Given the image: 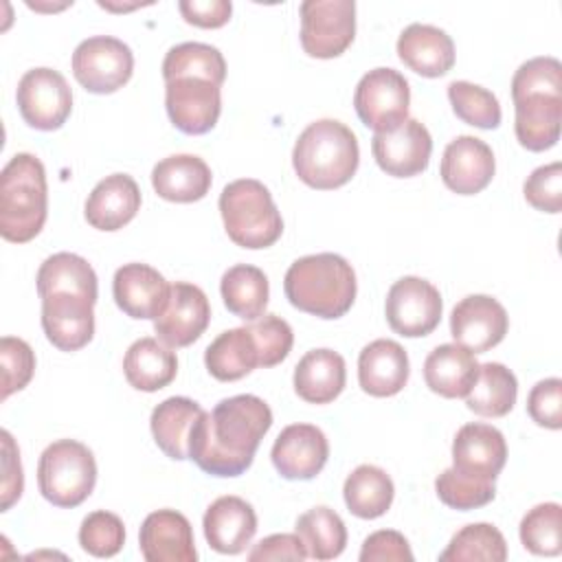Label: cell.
<instances>
[{
  "label": "cell",
  "mask_w": 562,
  "mask_h": 562,
  "mask_svg": "<svg viewBox=\"0 0 562 562\" xmlns=\"http://www.w3.org/2000/svg\"><path fill=\"white\" fill-rule=\"evenodd\" d=\"M272 426L270 406L250 393L233 395L202 413L189 435V459L206 474H244Z\"/></svg>",
  "instance_id": "6da1fadb"
},
{
  "label": "cell",
  "mask_w": 562,
  "mask_h": 562,
  "mask_svg": "<svg viewBox=\"0 0 562 562\" xmlns=\"http://www.w3.org/2000/svg\"><path fill=\"white\" fill-rule=\"evenodd\" d=\"M514 132L529 151L551 149L562 123V64L555 57H533L512 77Z\"/></svg>",
  "instance_id": "7a4b0ae2"
},
{
  "label": "cell",
  "mask_w": 562,
  "mask_h": 562,
  "mask_svg": "<svg viewBox=\"0 0 562 562\" xmlns=\"http://www.w3.org/2000/svg\"><path fill=\"white\" fill-rule=\"evenodd\" d=\"M283 290L296 310L331 321L351 310L358 283L345 257L318 252L301 257L288 268Z\"/></svg>",
  "instance_id": "3957f363"
},
{
  "label": "cell",
  "mask_w": 562,
  "mask_h": 562,
  "mask_svg": "<svg viewBox=\"0 0 562 562\" xmlns=\"http://www.w3.org/2000/svg\"><path fill=\"white\" fill-rule=\"evenodd\" d=\"M360 162L356 134L336 119L310 123L296 138L292 165L301 182L312 189L329 191L347 184Z\"/></svg>",
  "instance_id": "277c9868"
},
{
  "label": "cell",
  "mask_w": 562,
  "mask_h": 562,
  "mask_svg": "<svg viewBox=\"0 0 562 562\" xmlns=\"http://www.w3.org/2000/svg\"><path fill=\"white\" fill-rule=\"evenodd\" d=\"M48 213L46 171L37 156L20 151L0 173V235L26 244L44 228Z\"/></svg>",
  "instance_id": "5b68a950"
},
{
  "label": "cell",
  "mask_w": 562,
  "mask_h": 562,
  "mask_svg": "<svg viewBox=\"0 0 562 562\" xmlns=\"http://www.w3.org/2000/svg\"><path fill=\"white\" fill-rule=\"evenodd\" d=\"M220 213L233 244L259 250L272 246L283 233L281 213L263 182L239 178L220 193Z\"/></svg>",
  "instance_id": "8992f818"
},
{
  "label": "cell",
  "mask_w": 562,
  "mask_h": 562,
  "mask_svg": "<svg viewBox=\"0 0 562 562\" xmlns=\"http://www.w3.org/2000/svg\"><path fill=\"white\" fill-rule=\"evenodd\" d=\"M97 461L88 446L75 439H59L44 448L37 463L42 496L55 507H77L94 490Z\"/></svg>",
  "instance_id": "52a82bcc"
},
{
  "label": "cell",
  "mask_w": 562,
  "mask_h": 562,
  "mask_svg": "<svg viewBox=\"0 0 562 562\" xmlns=\"http://www.w3.org/2000/svg\"><path fill=\"white\" fill-rule=\"evenodd\" d=\"M301 11V46L310 57L342 55L356 37L353 0H305Z\"/></svg>",
  "instance_id": "ba28073f"
},
{
  "label": "cell",
  "mask_w": 562,
  "mask_h": 562,
  "mask_svg": "<svg viewBox=\"0 0 562 562\" xmlns=\"http://www.w3.org/2000/svg\"><path fill=\"white\" fill-rule=\"evenodd\" d=\"M411 88L406 77L395 68H373L356 86L353 108L358 119L373 130L393 132L408 119Z\"/></svg>",
  "instance_id": "9c48e42d"
},
{
  "label": "cell",
  "mask_w": 562,
  "mask_h": 562,
  "mask_svg": "<svg viewBox=\"0 0 562 562\" xmlns=\"http://www.w3.org/2000/svg\"><path fill=\"white\" fill-rule=\"evenodd\" d=\"M132 72V48L119 37L94 35L72 53V75L88 92L112 94L130 81Z\"/></svg>",
  "instance_id": "30bf717a"
},
{
  "label": "cell",
  "mask_w": 562,
  "mask_h": 562,
  "mask_svg": "<svg viewBox=\"0 0 562 562\" xmlns=\"http://www.w3.org/2000/svg\"><path fill=\"white\" fill-rule=\"evenodd\" d=\"M441 312L439 290L422 277H402L389 288L384 314L389 327L400 336H428L439 325Z\"/></svg>",
  "instance_id": "8fae6325"
},
{
  "label": "cell",
  "mask_w": 562,
  "mask_h": 562,
  "mask_svg": "<svg viewBox=\"0 0 562 562\" xmlns=\"http://www.w3.org/2000/svg\"><path fill=\"white\" fill-rule=\"evenodd\" d=\"M22 119L42 132L59 130L72 112V92L66 77L53 68H31L18 83Z\"/></svg>",
  "instance_id": "7c38bea8"
},
{
  "label": "cell",
  "mask_w": 562,
  "mask_h": 562,
  "mask_svg": "<svg viewBox=\"0 0 562 562\" xmlns=\"http://www.w3.org/2000/svg\"><path fill=\"white\" fill-rule=\"evenodd\" d=\"M169 121L184 134H206L222 112V90L202 77H178L165 83Z\"/></svg>",
  "instance_id": "4fadbf2b"
},
{
  "label": "cell",
  "mask_w": 562,
  "mask_h": 562,
  "mask_svg": "<svg viewBox=\"0 0 562 562\" xmlns=\"http://www.w3.org/2000/svg\"><path fill=\"white\" fill-rule=\"evenodd\" d=\"M509 329L505 307L487 294H470L461 299L450 314V334L457 345L472 353L496 347Z\"/></svg>",
  "instance_id": "5bb4252c"
},
{
  "label": "cell",
  "mask_w": 562,
  "mask_h": 562,
  "mask_svg": "<svg viewBox=\"0 0 562 562\" xmlns=\"http://www.w3.org/2000/svg\"><path fill=\"white\" fill-rule=\"evenodd\" d=\"M371 151L382 171L393 178H413L426 171L432 151V138L424 123L406 119L393 132H380L371 138Z\"/></svg>",
  "instance_id": "9a60e30c"
},
{
  "label": "cell",
  "mask_w": 562,
  "mask_h": 562,
  "mask_svg": "<svg viewBox=\"0 0 562 562\" xmlns=\"http://www.w3.org/2000/svg\"><path fill=\"white\" fill-rule=\"evenodd\" d=\"M211 321V305L206 294L187 281L171 283V294L165 312L154 321L158 340L167 347H189L195 342Z\"/></svg>",
  "instance_id": "2e32d148"
},
{
  "label": "cell",
  "mask_w": 562,
  "mask_h": 562,
  "mask_svg": "<svg viewBox=\"0 0 562 562\" xmlns=\"http://www.w3.org/2000/svg\"><path fill=\"white\" fill-rule=\"evenodd\" d=\"M42 329L59 351H77L94 336V301L57 292L42 296Z\"/></svg>",
  "instance_id": "e0dca14e"
},
{
  "label": "cell",
  "mask_w": 562,
  "mask_h": 562,
  "mask_svg": "<svg viewBox=\"0 0 562 562\" xmlns=\"http://www.w3.org/2000/svg\"><path fill=\"white\" fill-rule=\"evenodd\" d=\"M507 461V443L490 424H465L452 439V468L470 479L494 483Z\"/></svg>",
  "instance_id": "ac0fdd59"
},
{
  "label": "cell",
  "mask_w": 562,
  "mask_h": 562,
  "mask_svg": "<svg viewBox=\"0 0 562 562\" xmlns=\"http://www.w3.org/2000/svg\"><path fill=\"white\" fill-rule=\"evenodd\" d=\"M329 443L325 432L312 424H290L274 439L270 459L277 472L290 481H310L327 463Z\"/></svg>",
  "instance_id": "d6986e66"
},
{
  "label": "cell",
  "mask_w": 562,
  "mask_h": 562,
  "mask_svg": "<svg viewBox=\"0 0 562 562\" xmlns=\"http://www.w3.org/2000/svg\"><path fill=\"white\" fill-rule=\"evenodd\" d=\"M112 294L119 310L130 318L156 321L169 303L171 285L156 268L134 261L114 272Z\"/></svg>",
  "instance_id": "ffe728a7"
},
{
  "label": "cell",
  "mask_w": 562,
  "mask_h": 562,
  "mask_svg": "<svg viewBox=\"0 0 562 562\" xmlns=\"http://www.w3.org/2000/svg\"><path fill=\"white\" fill-rule=\"evenodd\" d=\"M496 171L492 147L476 136H457L448 143L441 158V180L459 195H474L483 191Z\"/></svg>",
  "instance_id": "44dd1931"
},
{
  "label": "cell",
  "mask_w": 562,
  "mask_h": 562,
  "mask_svg": "<svg viewBox=\"0 0 562 562\" xmlns=\"http://www.w3.org/2000/svg\"><path fill=\"white\" fill-rule=\"evenodd\" d=\"M138 547L147 562H195L193 529L176 509L151 512L138 531Z\"/></svg>",
  "instance_id": "7402d4cb"
},
{
  "label": "cell",
  "mask_w": 562,
  "mask_h": 562,
  "mask_svg": "<svg viewBox=\"0 0 562 562\" xmlns=\"http://www.w3.org/2000/svg\"><path fill=\"white\" fill-rule=\"evenodd\" d=\"M202 527L213 551L237 555L257 533V514L252 505L239 496H220L204 512Z\"/></svg>",
  "instance_id": "603a6c76"
},
{
  "label": "cell",
  "mask_w": 562,
  "mask_h": 562,
  "mask_svg": "<svg viewBox=\"0 0 562 562\" xmlns=\"http://www.w3.org/2000/svg\"><path fill=\"white\" fill-rule=\"evenodd\" d=\"M140 209V189L127 173L105 176L90 191L83 215L86 222L97 231H119L130 224Z\"/></svg>",
  "instance_id": "cb8c5ba5"
},
{
  "label": "cell",
  "mask_w": 562,
  "mask_h": 562,
  "mask_svg": "<svg viewBox=\"0 0 562 562\" xmlns=\"http://www.w3.org/2000/svg\"><path fill=\"white\" fill-rule=\"evenodd\" d=\"M408 373L406 349L395 340L378 338L358 356V382L373 397L397 395L406 386Z\"/></svg>",
  "instance_id": "d4e9b609"
},
{
  "label": "cell",
  "mask_w": 562,
  "mask_h": 562,
  "mask_svg": "<svg viewBox=\"0 0 562 562\" xmlns=\"http://www.w3.org/2000/svg\"><path fill=\"white\" fill-rule=\"evenodd\" d=\"M397 57L422 77H441L454 66V42L441 29L415 22L400 33Z\"/></svg>",
  "instance_id": "484cf974"
},
{
  "label": "cell",
  "mask_w": 562,
  "mask_h": 562,
  "mask_svg": "<svg viewBox=\"0 0 562 562\" xmlns=\"http://www.w3.org/2000/svg\"><path fill=\"white\" fill-rule=\"evenodd\" d=\"M211 182L209 165L193 154L167 156L151 169V187L167 202H198L209 193Z\"/></svg>",
  "instance_id": "4316f807"
},
{
  "label": "cell",
  "mask_w": 562,
  "mask_h": 562,
  "mask_svg": "<svg viewBox=\"0 0 562 562\" xmlns=\"http://www.w3.org/2000/svg\"><path fill=\"white\" fill-rule=\"evenodd\" d=\"M479 375V362L472 351L457 342L435 347L424 362L426 386L448 400L465 397Z\"/></svg>",
  "instance_id": "83f0119b"
},
{
  "label": "cell",
  "mask_w": 562,
  "mask_h": 562,
  "mask_svg": "<svg viewBox=\"0 0 562 562\" xmlns=\"http://www.w3.org/2000/svg\"><path fill=\"white\" fill-rule=\"evenodd\" d=\"M347 382L345 358L334 349H312L294 367V391L310 404L334 402Z\"/></svg>",
  "instance_id": "f1b7e54d"
},
{
  "label": "cell",
  "mask_w": 562,
  "mask_h": 562,
  "mask_svg": "<svg viewBox=\"0 0 562 562\" xmlns=\"http://www.w3.org/2000/svg\"><path fill=\"white\" fill-rule=\"evenodd\" d=\"M123 373L136 391L154 393L173 382L178 373V358L158 338H138L130 345L123 358Z\"/></svg>",
  "instance_id": "f546056e"
},
{
  "label": "cell",
  "mask_w": 562,
  "mask_h": 562,
  "mask_svg": "<svg viewBox=\"0 0 562 562\" xmlns=\"http://www.w3.org/2000/svg\"><path fill=\"white\" fill-rule=\"evenodd\" d=\"M202 413L204 408L198 402L182 395H173L160 402L149 417L156 446L173 461L189 459V435Z\"/></svg>",
  "instance_id": "4dcf8cb0"
},
{
  "label": "cell",
  "mask_w": 562,
  "mask_h": 562,
  "mask_svg": "<svg viewBox=\"0 0 562 562\" xmlns=\"http://www.w3.org/2000/svg\"><path fill=\"white\" fill-rule=\"evenodd\" d=\"M209 373L220 382H235L259 367L257 342L248 327L222 331L204 351Z\"/></svg>",
  "instance_id": "1f68e13d"
},
{
  "label": "cell",
  "mask_w": 562,
  "mask_h": 562,
  "mask_svg": "<svg viewBox=\"0 0 562 562\" xmlns=\"http://www.w3.org/2000/svg\"><path fill=\"white\" fill-rule=\"evenodd\" d=\"M37 294L40 299L46 294L68 292L79 294L97 303V272L94 268L75 252H55L37 270Z\"/></svg>",
  "instance_id": "d6a6232c"
},
{
  "label": "cell",
  "mask_w": 562,
  "mask_h": 562,
  "mask_svg": "<svg viewBox=\"0 0 562 562\" xmlns=\"http://www.w3.org/2000/svg\"><path fill=\"white\" fill-rule=\"evenodd\" d=\"M342 496H345L347 509L353 516L373 520L389 512L395 496V485L382 468L362 463L345 479Z\"/></svg>",
  "instance_id": "836d02e7"
},
{
  "label": "cell",
  "mask_w": 562,
  "mask_h": 562,
  "mask_svg": "<svg viewBox=\"0 0 562 562\" xmlns=\"http://www.w3.org/2000/svg\"><path fill=\"white\" fill-rule=\"evenodd\" d=\"M220 292L226 310L244 321L261 318L270 296L268 277L263 274V270L250 263L231 266L222 274Z\"/></svg>",
  "instance_id": "e575fe53"
},
{
  "label": "cell",
  "mask_w": 562,
  "mask_h": 562,
  "mask_svg": "<svg viewBox=\"0 0 562 562\" xmlns=\"http://www.w3.org/2000/svg\"><path fill=\"white\" fill-rule=\"evenodd\" d=\"M516 395V375L501 362H483L479 364L474 386L465 395V404L481 417H503L514 408Z\"/></svg>",
  "instance_id": "d590c367"
},
{
  "label": "cell",
  "mask_w": 562,
  "mask_h": 562,
  "mask_svg": "<svg viewBox=\"0 0 562 562\" xmlns=\"http://www.w3.org/2000/svg\"><path fill=\"white\" fill-rule=\"evenodd\" d=\"M296 533L305 544L307 558L334 560L347 547V527L329 507H312L296 518Z\"/></svg>",
  "instance_id": "8d00e7d4"
},
{
  "label": "cell",
  "mask_w": 562,
  "mask_h": 562,
  "mask_svg": "<svg viewBox=\"0 0 562 562\" xmlns=\"http://www.w3.org/2000/svg\"><path fill=\"white\" fill-rule=\"evenodd\" d=\"M178 77H202L222 88L226 79L224 55L202 42H182L167 50L162 59V79L165 83Z\"/></svg>",
  "instance_id": "74e56055"
},
{
  "label": "cell",
  "mask_w": 562,
  "mask_h": 562,
  "mask_svg": "<svg viewBox=\"0 0 562 562\" xmlns=\"http://www.w3.org/2000/svg\"><path fill=\"white\" fill-rule=\"evenodd\" d=\"M439 560L465 562V560H492L503 562L507 560V542L503 533L490 522H472L461 527L446 551L439 553Z\"/></svg>",
  "instance_id": "f35d334b"
},
{
  "label": "cell",
  "mask_w": 562,
  "mask_h": 562,
  "mask_svg": "<svg viewBox=\"0 0 562 562\" xmlns=\"http://www.w3.org/2000/svg\"><path fill=\"white\" fill-rule=\"evenodd\" d=\"M520 542L536 555H558L562 551V507L540 503L520 520Z\"/></svg>",
  "instance_id": "ab89813d"
},
{
  "label": "cell",
  "mask_w": 562,
  "mask_h": 562,
  "mask_svg": "<svg viewBox=\"0 0 562 562\" xmlns=\"http://www.w3.org/2000/svg\"><path fill=\"white\" fill-rule=\"evenodd\" d=\"M448 99L454 114L474 127L494 130L501 125V105L498 99L483 86L470 81H452L448 86Z\"/></svg>",
  "instance_id": "60d3db41"
},
{
  "label": "cell",
  "mask_w": 562,
  "mask_h": 562,
  "mask_svg": "<svg viewBox=\"0 0 562 562\" xmlns=\"http://www.w3.org/2000/svg\"><path fill=\"white\" fill-rule=\"evenodd\" d=\"M79 544L94 558H112L125 544L123 520L105 509H97L81 520Z\"/></svg>",
  "instance_id": "b9f144b4"
},
{
  "label": "cell",
  "mask_w": 562,
  "mask_h": 562,
  "mask_svg": "<svg viewBox=\"0 0 562 562\" xmlns=\"http://www.w3.org/2000/svg\"><path fill=\"white\" fill-rule=\"evenodd\" d=\"M435 490L443 505L459 509V512L483 507L490 501H494V496H496L494 483L463 476L454 468H448L437 476Z\"/></svg>",
  "instance_id": "7bdbcfd3"
},
{
  "label": "cell",
  "mask_w": 562,
  "mask_h": 562,
  "mask_svg": "<svg viewBox=\"0 0 562 562\" xmlns=\"http://www.w3.org/2000/svg\"><path fill=\"white\" fill-rule=\"evenodd\" d=\"M257 342V351H259V367L268 369L274 367L279 362H283L288 358V353L292 351L294 345V334L292 327L288 325V321H283L277 314H263L257 321H250V325H246Z\"/></svg>",
  "instance_id": "ee69618b"
},
{
  "label": "cell",
  "mask_w": 562,
  "mask_h": 562,
  "mask_svg": "<svg viewBox=\"0 0 562 562\" xmlns=\"http://www.w3.org/2000/svg\"><path fill=\"white\" fill-rule=\"evenodd\" d=\"M2 360V400L11 393L22 391L35 373V353L31 345L15 336H2L0 340Z\"/></svg>",
  "instance_id": "f6af8a7d"
},
{
  "label": "cell",
  "mask_w": 562,
  "mask_h": 562,
  "mask_svg": "<svg viewBox=\"0 0 562 562\" xmlns=\"http://www.w3.org/2000/svg\"><path fill=\"white\" fill-rule=\"evenodd\" d=\"M525 200L542 213H560L562 209V165L549 162L531 171L522 184Z\"/></svg>",
  "instance_id": "bcb514c9"
},
{
  "label": "cell",
  "mask_w": 562,
  "mask_h": 562,
  "mask_svg": "<svg viewBox=\"0 0 562 562\" xmlns=\"http://www.w3.org/2000/svg\"><path fill=\"white\" fill-rule=\"evenodd\" d=\"M527 413L542 428H562V380L547 378L533 384L527 395Z\"/></svg>",
  "instance_id": "7dc6e473"
},
{
  "label": "cell",
  "mask_w": 562,
  "mask_h": 562,
  "mask_svg": "<svg viewBox=\"0 0 562 562\" xmlns=\"http://www.w3.org/2000/svg\"><path fill=\"white\" fill-rule=\"evenodd\" d=\"M413 562V551L408 547V540L393 529H380L373 531L360 549V562Z\"/></svg>",
  "instance_id": "c3c4849f"
},
{
  "label": "cell",
  "mask_w": 562,
  "mask_h": 562,
  "mask_svg": "<svg viewBox=\"0 0 562 562\" xmlns=\"http://www.w3.org/2000/svg\"><path fill=\"white\" fill-rule=\"evenodd\" d=\"M178 9L184 22L200 29H220L233 13V4L228 0H180Z\"/></svg>",
  "instance_id": "681fc988"
},
{
  "label": "cell",
  "mask_w": 562,
  "mask_h": 562,
  "mask_svg": "<svg viewBox=\"0 0 562 562\" xmlns=\"http://www.w3.org/2000/svg\"><path fill=\"white\" fill-rule=\"evenodd\" d=\"M2 512L11 509V505L22 496L24 490V474H22V463H20V450L13 441V437L2 430Z\"/></svg>",
  "instance_id": "f907efd6"
},
{
  "label": "cell",
  "mask_w": 562,
  "mask_h": 562,
  "mask_svg": "<svg viewBox=\"0 0 562 562\" xmlns=\"http://www.w3.org/2000/svg\"><path fill=\"white\" fill-rule=\"evenodd\" d=\"M307 551L299 533H272L263 540H259L250 553L248 560H305Z\"/></svg>",
  "instance_id": "816d5d0a"
}]
</instances>
